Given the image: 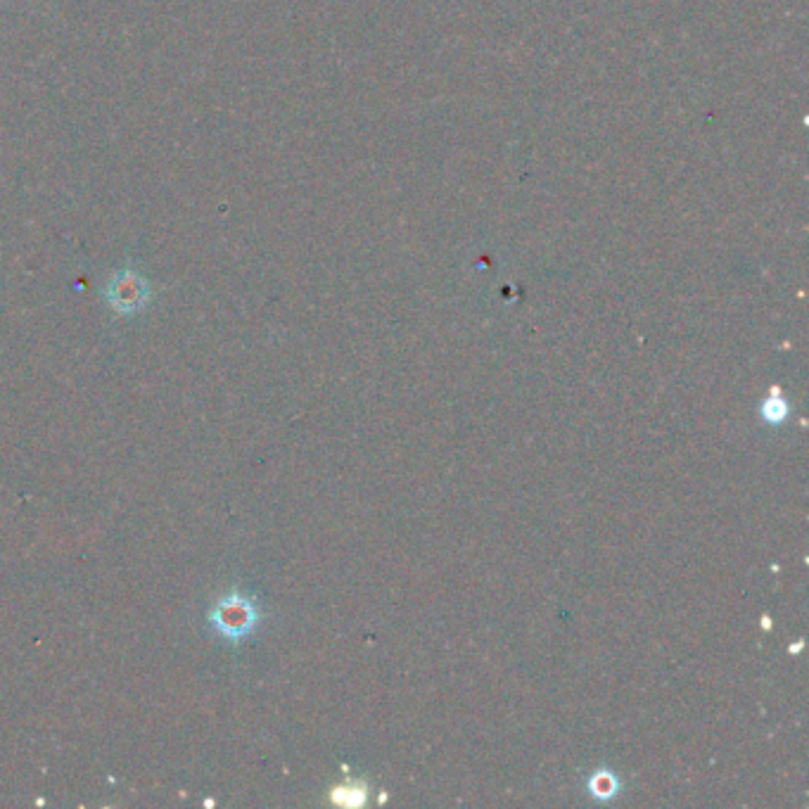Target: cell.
<instances>
[{
	"instance_id": "6da1fadb",
	"label": "cell",
	"mask_w": 809,
	"mask_h": 809,
	"mask_svg": "<svg viewBox=\"0 0 809 809\" xmlns=\"http://www.w3.org/2000/svg\"><path fill=\"white\" fill-rule=\"evenodd\" d=\"M209 622L228 641H240L257 629L259 610L252 598L231 594L216 601L212 613H209Z\"/></svg>"
},
{
	"instance_id": "7a4b0ae2",
	"label": "cell",
	"mask_w": 809,
	"mask_h": 809,
	"mask_svg": "<svg viewBox=\"0 0 809 809\" xmlns=\"http://www.w3.org/2000/svg\"><path fill=\"white\" fill-rule=\"evenodd\" d=\"M105 295L114 311H119V314H133V311L145 307V302L150 299V288L148 280L140 276L138 271L124 269L110 280Z\"/></svg>"
},
{
	"instance_id": "3957f363",
	"label": "cell",
	"mask_w": 809,
	"mask_h": 809,
	"mask_svg": "<svg viewBox=\"0 0 809 809\" xmlns=\"http://www.w3.org/2000/svg\"><path fill=\"white\" fill-rule=\"evenodd\" d=\"M589 793L594 795L596 800H610L620 793V781H617V776L613 772H608V769H598L589 781Z\"/></svg>"
},
{
	"instance_id": "277c9868",
	"label": "cell",
	"mask_w": 809,
	"mask_h": 809,
	"mask_svg": "<svg viewBox=\"0 0 809 809\" xmlns=\"http://www.w3.org/2000/svg\"><path fill=\"white\" fill-rule=\"evenodd\" d=\"M786 416H788V404L779 397V394H774V397H769L767 401H764L762 418L767 420V423L779 425L781 420H786Z\"/></svg>"
}]
</instances>
